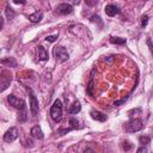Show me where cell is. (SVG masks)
<instances>
[{"instance_id":"12","label":"cell","mask_w":153,"mask_h":153,"mask_svg":"<svg viewBox=\"0 0 153 153\" xmlns=\"http://www.w3.org/2000/svg\"><path fill=\"white\" fill-rule=\"evenodd\" d=\"M90 115H91V117H92L93 120H96V121H99V122H104V121H106V115H104V114L100 112V111L92 110V111L90 112Z\"/></svg>"},{"instance_id":"8","label":"cell","mask_w":153,"mask_h":153,"mask_svg":"<svg viewBox=\"0 0 153 153\" xmlns=\"http://www.w3.org/2000/svg\"><path fill=\"white\" fill-rule=\"evenodd\" d=\"M19 135V131L16 127H12L10 128L5 134H4V141L5 142H13Z\"/></svg>"},{"instance_id":"29","label":"cell","mask_w":153,"mask_h":153,"mask_svg":"<svg viewBox=\"0 0 153 153\" xmlns=\"http://www.w3.org/2000/svg\"><path fill=\"white\" fill-rule=\"evenodd\" d=\"M14 4H25V1H18V0H14Z\"/></svg>"},{"instance_id":"10","label":"cell","mask_w":153,"mask_h":153,"mask_svg":"<svg viewBox=\"0 0 153 153\" xmlns=\"http://www.w3.org/2000/svg\"><path fill=\"white\" fill-rule=\"evenodd\" d=\"M37 56H38V60H39V61H47V60L49 59L48 51H47L45 48L42 47V45L37 47Z\"/></svg>"},{"instance_id":"13","label":"cell","mask_w":153,"mask_h":153,"mask_svg":"<svg viewBox=\"0 0 153 153\" xmlns=\"http://www.w3.org/2000/svg\"><path fill=\"white\" fill-rule=\"evenodd\" d=\"M42 18H43V12H41V11H36L29 16V20L31 23H38Z\"/></svg>"},{"instance_id":"18","label":"cell","mask_w":153,"mask_h":153,"mask_svg":"<svg viewBox=\"0 0 153 153\" xmlns=\"http://www.w3.org/2000/svg\"><path fill=\"white\" fill-rule=\"evenodd\" d=\"M110 42L112 44H126L127 39L126 38H121V37H111L110 38Z\"/></svg>"},{"instance_id":"5","label":"cell","mask_w":153,"mask_h":153,"mask_svg":"<svg viewBox=\"0 0 153 153\" xmlns=\"http://www.w3.org/2000/svg\"><path fill=\"white\" fill-rule=\"evenodd\" d=\"M12 80V76L10 74V72L7 71H2L1 72V78H0V85H1V92H4L8 86H10V82Z\"/></svg>"},{"instance_id":"1","label":"cell","mask_w":153,"mask_h":153,"mask_svg":"<svg viewBox=\"0 0 153 153\" xmlns=\"http://www.w3.org/2000/svg\"><path fill=\"white\" fill-rule=\"evenodd\" d=\"M143 128V123L140 118H130L123 124V129L127 133H136Z\"/></svg>"},{"instance_id":"6","label":"cell","mask_w":153,"mask_h":153,"mask_svg":"<svg viewBox=\"0 0 153 153\" xmlns=\"http://www.w3.org/2000/svg\"><path fill=\"white\" fill-rule=\"evenodd\" d=\"M73 12V6L71 4H67V2H62L60 5L56 6V13L57 14H62V16H67V14H71Z\"/></svg>"},{"instance_id":"21","label":"cell","mask_w":153,"mask_h":153,"mask_svg":"<svg viewBox=\"0 0 153 153\" xmlns=\"http://www.w3.org/2000/svg\"><path fill=\"white\" fill-rule=\"evenodd\" d=\"M57 37H59V33H55V35H49V36H47V37H45V41H47V42H55Z\"/></svg>"},{"instance_id":"19","label":"cell","mask_w":153,"mask_h":153,"mask_svg":"<svg viewBox=\"0 0 153 153\" xmlns=\"http://www.w3.org/2000/svg\"><path fill=\"white\" fill-rule=\"evenodd\" d=\"M69 124H71V128L72 129H76V128H79V121L76 120V118H71L69 120Z\"/></svg>"},{"instance_id":"27","label":"cell","mask_w":153,"mask_h":153,"mask_svg":"<svg viewBox=\"0 0 153 153\" xmlns=\"http://www.w3.org/2000/svg\"><path fill=\"white\" fill-rule=\"evenodd\" d=\"M147 43H148V45H149V49H151V51L153 53V45H152V43H151V39H149V38L147 39Z\"/></svg>"},{"instance_id":"14","label":"cell","mask_w":153,"mask_h":153,"mask_svg":"<svg viewBox=\"0 0 153 153\" xmlns=\"http://www.w3.org/2000/svg\"><path fill=\"white\" fill-rule=\"evenodd\" d=\"M80 110H81V105H80V103H79V102H74V103L68 108L67 111H68V114H73V115H74V114H78Z\"/></svg>"},{"instance_id":"23","label":"cell","mask_w":153,"mask_h":153,"mask_svg":"<svg viewBox=\"0 0 153 153\" xmlns=\"http://www.w3.org/2000/svg\"><path fill=\"white\" fill-rule=\"evenodd\" d=\"M147 23H148V16H142L141 17V25H142V27H145L146 25H147Z\"/></svg>"},{"instance_id":"9","label":"cell","mask_w":153,"mask_h":153,"mask_svg":"<svg viewBox=\"0 0 153 153\" xmlns=\"http://www.w3.org/2000/svg\"><path fill=\"white\" fill-rule=\"evenodd\" d=\"M105 13L109 17H115L120 13V8H118V6H116L114 4H109V5L105 6Z\"/></svg>"},{"instance_id":"20","label":"cell","mask_w":153,"mask_h":153,"mask_svg":"<svg viewBox=\"0 0 153 153\" xmlns=\"http://www.w3.org/2000/svg\"><path fill=\"white\" fill-rule=\"evenodd\" d=\"M131 147H133V145L129 141H123L122 142V148L124 151H129V149H131Z\"/></svg>"},{"instance_id":"22","label":"cell","mask_w":153,"mask_h":153,"mask_svg":"<svg viewBox=\"0 0 153 153\" xmlns=\"http://www.w3.org/2000/svg\"><path fill=\"white\" fill-rule=\"evenodd\" d=\"M139 141H140V143L146 145V143H149V137H147V136H140L139 137Z\"/></svg>"},{"instance_id":"26","label":"cell","mask_w":153,"mask_h":153,"mask_svg":"<svg viewBox=\"0 0 153 153\" xmlns=\"http://www.w3.org/2000/svg\"><path fill=\"white\" fill-rule=\"evenodd\" d=\"M124 100H126V99H121V100H116V102L114 103V105H116V106H120V105H121L122 103H124Z\"/></svg>"},{"instance_id":"7","label":"cell","mask_w":153,"mask_h":153,"mask_svg":"<svg viewBox=\"0 0 153 153\" xmlns=\"http://www.w3.org/2000/svg\"><path fill=\"white\" fill-rule=\"evenodd\" d=\"M30 91V110H31V114L33 116H36L38 114V110H39V106H38V99L36 98L35 93L31 91V88H29Z\"/></svg>"},{"instance_id":"2","label":"cell","mask_w":153,"mask_h":153,"mask_svg":"<svg viewBox=\"0 0 153 153\" xmlns=\"http://www.w3.org/2000/svg\"><path fill=\"white\" fill-rule=\"evenodd\" d=\"M50 116L55 122H61L62 120V103L60 99H56L50 109Z\"/></svg>"},{"instance_id":"16","label":"cell","mask_w":153,"mask_h":153,"mask_svg":"<svg viewBox=\"0 0 153 153\" xmlns=\"http://www.w3.org/2000/svg\"><path fill=\"white\" fill-rule=\"evenodd\" d=\"M1 63L2 65H6L8 67H16L17 66V62L13 57H6V59H2L1 60Z\"/></svg>"},{"instance_id":"4","label":"cell","mask_w":153,"mask_h":153,"mask_svg":"<svg viewBox=\"0 0 153 153\" xmlns=\"http://www.w3.org/2000/svg\"><path fill=\"white\" fill-rule=\"evenodd\" d=\"M7 100H8V104L18 110H25L26 109V105H25V102L23 99H19L17 98L14 94H10L7 97Z\"/></svg>"},{"instance_id":"11","label":"cell","mask_w":153,"mask_h":153,"mask_svg":"<svg viewBox=\"0 0 153 153\" xmlns=\"http://www.w3.org/2000/svg\"><path fill=\"white\" fill-rule=\"evenodd\" d=\"M30 134H31V136H33L35 139H38V140H42L43 136H44V135H43V131H42V129H41L39 126L32 127L31 130H30Z\"/></svg>"},{"instance_id":"15","label":"cell","mask_w":153,"mask_h":153,"mask_svg":"<svg viewBox=\"0 0 153 153\" xmlns=\"http://www.w3.org/2000/svg\"><path fill=\"white\" fill-rule=\"evenodd\" d=\"M93 74H94V69L92 71L91 73V78H90V82L87 85V88H86V92L90 97H93Z\"/></svg>"},{"instance_id":"24","label":"cell","mask_w":153,"mask_h":153,"mask_svg":"<svg viewBox=\"0 0 153 153\" xmlns=\"http://www.w3.org/2000/svg\"><path fill=\"white\" fill-rule=\"evenodd\" d=\"M71 130H72V128H66V129L60 128V129H59V134H60V135H65L66 133H68V131H71Z\"/></svg>"},{"instance_id":"17","label":"cell","mask_w":153,"mask_h":153,"mask_svg":"<svg viewBox=\"0 0 153 153\" xmlns=\"http://www.w3.org/2000/svg\"><path fill=\"white\" fill-rule=\"evenodd\" d=\"M5 13H6V17L11 20V19H13L14 17H16V12L13 11V8L12 7H10V6H7L6 7V10H5Z\"/></svg>"},{"instance_id":"30","label":"cell","mask_w":153,"mask_h":153,"mask_svg":"<svg viewBox=\"0 0 153 153\" xmlns=\"http://www.w3.org/2000/svg\"><path fill=\"white\" fill-rule=\"evenodd\" d=\"M112 57H114V56H109V59H106V61H108V62H110V61H112Z\"/></svg>"},{"instance_id":"3","label":"cell","mask_w":153,"mask_h":153,"mask_svg":"<svg viewBox=\"0 0 153 153\" xmlns=\"http://www.w3.org/2000/svg\"><path fill=\"white\" fill-rule=\"evenodd\" d=\"M53 53H54V57L57 62H65L68 60L69 55H68V51L65 47H55L53 49Z\"/></svg>"},{"instance_id":"28","label":"cell","mask_w":153,"mask_h":153,"mask_svg":"<svg viewBox=\"0 0 153 153\" xmlns=\"http://www.w3.org/2000/svg\"><path fill=\"white\" fill-rule=\"evenodd\" d=\"M84 153H93V151H92L91 148H86V149L84 151Z\"/></svg>"},{"instance_id":"25","label":"cell","mask_w":153,"mask_h":153,"mask_svg":"<svg viewBox=\"0 0 153 153\" xmlns=\"http://www.w3.org/2000/svg\"><path fill=\"white\" fill-rule=\"evenodd\" d=\"M136 153H147V148H146L145 146H141V147H139V148H137Z\"/></svg>"}]
</instances>
